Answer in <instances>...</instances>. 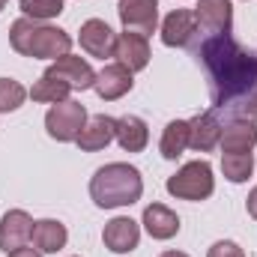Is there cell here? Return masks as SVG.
Listing matches in <instances>:
<instances>
[{"instance_id": "cell-1", "label": "cell", "mask_w": 257, "mask_h": 257, "mask_svg": "<svg viewBox=\"0 0 257 257\" xmlns=\"http://www.w3.org/2000/svg\"><path fill=\"white\" fill-rule=\"evenodd\" d=\"M197 60L206 72L209 99L218 114H233L257 90V51L239 45L230 33L206 36L197 48Z\"/></svg>"}, {"instance_id": "cell-2", "label": "cell", "mask_w": 257, "mask_h": 257, "mask_svg": "<svg viewBox=\"0 0 257 257\" xmlns=\"http://www.w3.org/2000/svg\"><path fill=\"white\" fill-rule=\"evenodd\" d=\"M144 194V180L141 171L126 162H111L99 168L90 180V197L99 209H117V206H132Z\"/></svg>"}, {"instance_id": "cell-3", "label": "cell", "mask_w": 257, "mask_h": 257, "mask_svg": "<svg viewBox=\"0 0 257 257\" xmlns=\"http://www.w3.org/2000/svg\"><path fill=\"white\" fill-rule=\"evenodd\" d=\"M9 45L21 54V57H33V60H57L66 57L72 48V36L51 27L45 21H33V18H18L9 27Z\"/></svg>"}, {"instance_id": "cell-4", "label": "cell", "mask_w": 257, "mask_h": 257, "mask_svg": "<svg viewBox=\"0 0 257 257\" xmlns=\"http://www.w3.org/2000/svg\"><path fill=\"white\" fill-rule=\"evenodd\" d=\"M215 192V177H212V165L197 159L183 165L174 177H168V194H174L177 200H206Z\"/></svg>"}, {"instance_id": "cell-5", "label": "cell", "mask_w": 257, "mask_h": 257, "mask_svg": "<svg viewBox=\"0 0 257 257\" xmlns=\"http://www.w3.org/2000/svg\"><path fill=\"white\" fill-rule=\"evenodd\" d=\"M87 123V108L75 99H66V102H57L51 105V111L45 114V128L54 141L60 144H69V141H78L81 128Z\"/></svg>"}, {"instance_id": "cell-6", "label": "cell", "mask_w": 257, "mask_h": 257, "mask_svg": "<svg viewBox=\"0 0 257 257\" xmlns=\"http://www.w3.org/2000/svg\"><path fill=\"white\" fill-rule=\"evenodd\" d=\"M194 21H197V33L206 36H224L233 27V6L230 0H197L192 9Z\"/></svg>"}, {"instance_id": "cell-7", "label": "cell", "mask_w": 257, "mask_h": 257, "mask_svg": "<svg viewBox=\"0 0 257 257\" xmlns=\"http://www.w3.org/2000/svg\"><path fill=\"white\" fill-rule=\"evenodd\" d=\"M78 42H81V48H84L90 57H99V60L114 57V51H117V33H114L111 24L102 21V18L84 21V24H81V33H78Z\"/></svg>"}, {"instance_id": "cell-8", "label": "cell", "mask_w": 257, "mask_h": 257, "mask_svg": "<svg viewBox=\"0 0 257 257\" xmlns=\"http://www.w3.org/2000/svg\"><path fill=\"white\" fill-rule=\"evenodd\" d=\"M117 12L126 30L144 33V36H150L159 24V0H120Z\"/></svg>"}, {"instance_id": "cell-9", "label": "cell", "mask_w": 257, "mask_h": 257, "mask_svg": "<svg viewBox=\"0 0 257 257\" xmlns=\"http://www.w3.org/2000/svg\"><path fill=\"white\" fill-rule=\"evenodd\" d=\"M102 242H105V248H111L114 254H128V251H135L138 242H141V227H138L135 218L117 215V218H111V221L105 224Z\"/></svg>"}, {"instance_id": "cell-10", "label": "cell", "mask_w": 257, "mask_h": 257, "mask_svg": "<svg viewBox=\"0 0 257 257\" xmlns=\"http://www.w3.org/2000/svg\"><path fill=\"white\" fill-rule=\"evenodd\" d=\"M132 75H135V72H128L123 63H108L102 72H96L93 90L99 93V99L117 102V99H123L128 90L135 87V78H132Z\"/></svg>"}, {"instance_id": "cell-11", "label": "cell", "mask_w": 257, "mask_h": 257, "mask_svg": "<svg viewBox=\"0 0 257 257\" xmlns=\"http://www.w3.org/2000/svg\"><path fill=\"white\" fill-rule=\"evenodd\" d=\"M194 36H197V21L192 9H174L162 21V42L168 48H189Z\"/></svg>"}, {"instance_id": "cell-12", "label": "cell", "mask_w": 257, "mask_h": 257, "mask_svg": "<svg viewBox=\"0 0 257 257\" xmlns=\"http://www.w3.org/2000/svg\"><path fill=\"white\" fill-rule=\"evenodd\" d=\"M218 141H221V120L215 108L189 120V147L194 153H209L218 147Z\"/></svg>"}, {"instance_id": "cell-13", "label": "cell", "mask_w": 257, "mask_h": 257, "mask_svg": "<svg viewBox=\"0 0 257 257\" xmlns=\"http://www.w3.org/2000/svg\"><path fill=\"white\" fill-rule=\"evenodd\" d=\"M33 236V218L24 209H9L0 218V248L9 254L21 245H27Z\"/></svg>"}, {"instance_id": "cell-14", "label": "cell", "mask_w": 257, "mask_h": 257, "mask_svg": "<svg viewBox=\"0 0 257 257\" xmlns=\"http://www.w3.org/2000/svg\"><path fill=\"white\" fill-rule=\"evenodd\" d=\"M218 147H221V153H251L257 147V123L242 120V117H230L221 126Z\"/></svg>"}, {"instance_id": "cell-15", "label": "cell", "mask_w": 257, "mask_h": 257, "mask_svg": "<svg viewBox=\"0 0 257 257\" xmlns=\"http://www.w3.org/2000/svg\"><path fill=\"white\" fill-rule=\"evenodd\" d=\"M117 63H123L128 72H141L150 63V39L144 33H135V30H126L117 36V51H114Z\"/></svg>"}, {"instance_id": "cell-16", "label": "cell", "mask_w": 257, "mask_h": 257, "mask_svg": "<svg viewBox=\"0 0 257 257\" xmlns=\"http://www.w3.org/2000/svg\"><path fill=\"white\" fill-rule=\"evenodd\" d=\"M45 72H51V75L63 78L72 90H90V87L96 84V72H93V66L87 63L84 57H75V54L57 57L54 63L45 69Z\"/></svg>"}, {"instance_id": "cell-17", "label": "cell", "mask_w": 257, "mask_h": 257, "mask_svg": "<svg viewBox=\"0 0 257 257\" xmlns=\"http://www.w3.org/2000/svg\"><path fill=\"white\" fill-rule=\"evenodd\" d=\"M114 138H117V120L108 117V114H96V117H90L84 123V128H81V135H78L75 144L84 153H96V150H105Z\"/></svg>"}, {"instance_id": "cell-18", "label": "cell", "mask_w": 257, "mask_h": 257, "mask_svg": "<svg viewBox=\"0 0 257 257\" xmlns=\"http://www.w3.org/2000/svg\"><path fill=\"white\" fill-rule=\"evenodd\" d=\"M144 227L153 239L165 242V239H174L180 233V215L174 209H168L165 203H150L144 209Z\"/></svg>"}, {"instance_id": "cell-19", "label": "cell", "mask_w": 257, "mask_h": 257, "mask_svg": "<svg viewBox=\"0 0 257 257\" xmlns=\"http://www.w3.org/2000/svg\"><path fill=\"white\" fill-rule=\"evenodd\" d=\"M30 239L42 254H57L69 242V230L57 218H42V221H33V236Z\"/></svg>"}, {"instance_id": "cell-20", "label": "cell", "mask_w": 257, "mask_h": 257, "mask_svg": "<svg viewBox=\"0 0 257 257\" xmlns=\"http://www.w3.org/2000/svg\"><path fill=\"white\" fill-rule=\"evenodd\" d=\"M126 153H141L147 144H150V128L141 117L135 114H126L117 120V138H114Z\"/></svg>"}, {"instance_id": "cell-21", "label": "cell", "mask_w": 257, "mask_h": 257, "mask_svg": "<svg viewBox=\"0 0 257 257\" xmlns=\"http://www.w3.org/2000/svg\"><path fill=\"white\" fill-rule=\"evenodd\" d=\"M186 147H189V120H171L162 132V141H159L162 159L177 162L186 153Z\"/></svg>"}, {"instance_id": "cell-22", "label": "cell", "mask_w": 257, "mask_h": 257, "mask_svg": "<svg viewBox=\"0 0 257 257\" xmlns=\"http://www.w3.org/2000/svg\"><path fill=\"white\" fill-rule=\"evenodd\" d=\"M69 93H72V87L66 84L63 78L51 75V72H42V78L30 87V99H33V102H51V105L66 102Z\"/></svg>"}, {"instance_id": "cell-23", "label": "cell", "mask_w": 257, "mask_h": 257, "mask_svg": "<svg viewBox=\"0 0 257 257\" xmlns=\"http://www.w3.org/2000/svg\"><path fill=\"white\" fill-rule=\"evenodd\" d=\"M221 171L230 183H245L254 174V156L251 153H221Z\"/></svg>"}, {"instance_id": "cell-24", "label": "cell", "mask_w": 257, "mask_h": 257, "mask_svg": "<svg viewBox=\"0 0 257 257\" xmlns=\"http://www.w3.org/2000/svg\"><path fill=\"white\" fill-rule=\"evenodd\" d=\"M21 12L33 21H51L63 12V0H21Z\"/></svg>"}, {"instance_id": "cell-25", "label": "cell", "mask_w": 257, "mask_h": 257, "mask_svg": "<svg viewBox=\"0 0 257 257\" xmlns=\"http://www.w3.org/2000/svg\"><path fill=\"white\" fill-rule=\"evenodd\" d=\"M27 96H30V93H27L18 81H12V78H0V114L18 111V108L24 105Z\"/></svg>"}, {"instance_id": "cell-26", "label": "cell", "mask_w": 257, "mask_h": 257, "mask_svg": "<svg viewBox=\"0 0 257 257\" xmlns=\"http://www.w3.org/2000/svg\"><path fill=\"white\" fill-rule=\"evenodd\" d=\"M206 257H245V251H242L236 242H230V239H218V242L206 251Z\"/></svg>"}, {"instance_id": "cell-27", "label": "cell", "mask_w": 257, "mask_h": 257, "mask_svg": "<svg viewBox=\"0 0 257 257\" xmlns=\"http://www.w3.org/2000/svg\"><path fill=\"white\" fill-rule=\"evenodd\" d=\"M230 117H242V120L257 123V90L245 99V102H242V105H239V108H236V111H233V114H230Z\"/></svg>"}, {"instance_id": "cell-28", "label": "cell", "mask_w": 257, "mask_h": 257, "mask_svg": "<svg viewBox=\"0 0 257 257\" xmlns=\"http://www.w3.org/2000/svg\"><path fill=\"white\" fill-rule=\"evenodd\" d=\"M6 257H42V251H39V248H30V245H21V248L9 251Z\"/></svg>"}, {"instance_id": "cell-29", "label": "cell", "mask_w": 257, "mask_h": 257, "mask_svg": "<svg viewBox=\"0 0 257 257\" xmlns=\"http://www.w3.org/2000/svg\"><path fill=\"white\" fill-rule=\"evenodd\" d=\"M245 206H248V215H251V218L257 221V186L251 189V192H248V200H245Z\"/></svg>"}, {"instance_id": "cell-30", "label": "cell", "mask_w": 257, "mask_h": 257, "mask_svg": "<svg viewBox=\"0 0 257 257\" xmlns=\"http://www.w3.org/2000/svg\"><path fill=\"white\" fill-rule=\"evenodd\" d=\"M159 257H189V254H183V251H165V254H159Z\"/></svg>"}, {"instance_id": "cell-31", "label": "cell", "mask_w": 257, "mask_h": 257, "mask_svg": "<svg viewBox=\"0 0 257 257\" xmlns=\"http://www.w3.org/2000/svg\"><path fill=\"white\" fill-rule=\"evenodd\" d=\"M3 6H6V0H0V9H3Z\"/></svg>"}]
</instances>
